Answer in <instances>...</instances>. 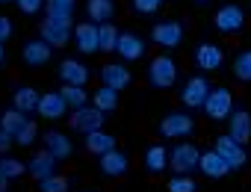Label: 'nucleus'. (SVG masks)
I'll return each instance as SVG.
<instances>
[{
  "instance_id": "nucleus-1",
  "label": "nucleus",
  "mask_w": 251,
  "mask_h": 192,
  "mask_svg": "<svg viewBox=\"0 0 251 192\" xmlns=\"http://www.w3.org/2000/svg\"><path fill=\"white\" fill-rule=\"evenodd\" d=\"M148 83L154 86V89H160V92H166V89H172L175 83H177V62L172 59V56H154L151 62H148Z\"/></svg>"
},
{
  "instance_id": "nucleus-2",
  "label": "nucleus",
  "mask_w": 251,
  "mask_h": 192,
  "mask_svg": "<svg viewBox=\"0 0 251 192\" xmlns=\"http://www.w3.org/2000/svg\"><path fill=\"white\" fill-rule=\"evenodd\" d=\"M39 39H45L50 48H65L74 39V24L65 18H48L39 24Z\"/></svg>"
},
{
  "instance_id": "nucleus-3",
  "label": "nucleus",
  "mask_w": 251,
  "mask_h": 192,
  "mask_svg": "<svg viewBox=\"0 0 251 192\" xmlns=\"http://www.w3.org/2000/svg\"><path fill=\"white\" fill-rule=\"evenodd\" d=\"M183 39H186V27L180 21H157L151 27V42L160 45V48H166V50L180 48Z\"/></svg>"
},
{
  "instance_id": "nucleus-4",
  "label": "nucleus",
  "mask_w": 251,
  "mask_h": 192,
  "mask_svg": "<svg viewBox=\"0 0 251 192\" xmlns=\"http://www.w3.org/2000/svg\"><path fill=\"white\" fill-rule=\"evenodd\" d=\"M201 110L207 113L210 121H225V119H230V113H233V95H230V89L216 86V89L210 92V98L204 101Z\"/></svg>"
},
{
  "instance_id": "nucleus-5",
  "label": "nucleus",
  "mask_w": 251,
  "mask_h": 192,
  "mask_svg": "<svg viewBox=\"0 0 251 192\" xmlns=\"http://www.w3.org/2000/svg\"><path fill=\"white\" fill-rule=\"evenodd\" d=\"M195 130V119L189 113H166L160 119V136L163 139H186Z\"/></svg>"
},
{
  "instance_id": "nucleus-6",
  "label": "nucleus",
  "mask_w": 251,
  "mask_h": 192,
  "mask_svg": "<svg viewBox=\"0 0 251 192\" xmlns=\"http://www.w3.org/2000/svg\"><path fill=\"white\" fill-rule=\"evenodd\" d=\"M201 163V151L189 142H180L169 151V168H175V174H189L192 168H198Z\"/></svg>"
},
{
  "instance_id": "nucleus-7",
  "label": "nucleus",
  "mask_w": 251,
  "mask_h": 192,
  "mask_svg": "<svg viewBox=\"0 0 251 192\" xmlns=\"http://www.w3.org/2000/svg\"><path fill=\"white\" fill-rule=\"evenodd\" d=\"M210 92H213V86L207 83V77L195 74V77H189V80L183 83V89H180V101H183V107H189V110H201L204 101L210 98Z\"/></svg>"
},
{
  "instance_id": "nucleus-8",
  "label": "nucleus",
  "mask_w": 251,
  "mask_h": 192,
  "mask_svg": "<svg viewBox=\"0 0 251 192\" xmlns=\"http://www.w3.org/2000/svg\"><path fill=\"white\" fill-rule=\"evenodd\" d=\"M213 27L222 33V36H233L245 27V12L236 6V3H225L222 9H216L213 15Z\"/></svg>"
},
{
  "instance_id": "nucleus-9",
  "label": "nucleus",
  "mask_w": 251,
  "mask_h": 192,
  "mask_svg": "<svg viewBox=\"0 0 251 192\" xmlns=\"http://www.w3.org/2000/svg\"><path fill=\"white\" fill-rule=\"evenodd\" d=\"M74 45H77V50L83 56L100 53V30H98V24H92V21L74 24Z\"/></svg>"
},
{
  "instance_id": "nucleus-10",
  "label": "nucleus",
  "mask_w": 251,
  "mask_h": 192,
  "mask_svg": "<svg viewBox=\"0 0 251 192\" xmlns=\"http://www.w3.org/2000/svg\"><path fill=\"white\" fill-rule=\"evenodd\" d=\"M103 110L98 107H83V110H71V127L83 136L95 133V130H103Z\"/></svg>"
},
{
  "instance_id": "nucleus-11",
  "label": "nucleus",
  "mask_w": 251,
  "mask_h": 192,
  "mask_svg": "<svg viewBox=\"0 0 251 192\" xmlns=\"http://www.w3.org/2000/svg\"><path fill=\"white\" fill-rule=\"evenodd\" d=\"M50 56H53V48L45 39H27L21 45V59H24L27 68H42V65L50 62Z\"/></svg>"
},
{
  "instance_id": "nucleus-12",
  "label": "nucleus",
  "mask_w": 251,
  "mask_h": 192,
  "mask_svg": "<svg viewBox=\"0 0 251 192\" xmlns=\"http://www.w3.org/2000/svg\"><path fill=\"white\" fill-rule=\"evenodd\" d=\"M216 151L225 157V163L230 166V171H239V168L245 166V160H248V154H245L242 142H236L230 133H222V136L216 139Z\"/></svg>"
},
{
  "instance_id": "nucleus-13",
  "label": "nucleus",
  "mask_w": 251,
  "mask_h": 192,
  "mask_svg": "<svg viewBox=\"0 0 251 192\" xmlns=\"http://www.w3.org/2000/svg\"><path fill=\"white\" fill-rule=\"evenodd\" d=\"M130 83H133V74L127 71L124 62H106L100 68V86H109V89L121 92V89H127Z\"/></svg>"
},
{
  "instance_id": "nucleus-14",
  "label": "nucleus",
  "mask_w": 251,
  "mask_h": 192,
  "mask_svg": "<svg viewBox=\"0 0 251 192\" xmlns=\"http://www.w3.org/2000/svg\"><path fill=\"white\" fill-rule=\"evenodd\" d=\"M56 157L48 151V148H42V151H36L30 160H27V174H33L36 177V183L39 180H45V177H50V174H56Z\"/></svg>"
},
{
  "instance_id": "nucleus-15",
  "label": "nucleus",
  "mask_w": 251,
  "mask_h": 192,
  "mask_svg": "<svg viewBox=\"0 0 251 192\" xmlns=\"http://www.w3.org/2000/svg\"><path fill=\"white\" fill-rule=\"evenodd\" d=\"M36 113H39L45 121H59V119L68 113V104H65V98H62L59 92H45Z\"/></svg>"
},
{
  "instance_id": "nucleus-16",
  "label": "nucleus",
  "mask_w": 251,
  "mask_h": 192,
  "mask_svg": "<svg viewBox=\"0 0 251 192\" xmlns=\"http://www.w3.org/2000/svg\"><path fill=\"white\" fill-rule=\"evenodd\" d=\"M98 168H100V174H106V177H121V174H127L130 160H127V154H124V151L115 148V151L98 157Z\"/></svg>"
},
{
  "instance_id": "nucleus-17",
  "label": "nucleus",
  "mask_w": 251,
  "mask_h": 192,
  "mask_svg": "<svg viewBox=\"0 0 251 192\" xmlns=\"http://www.w3.org/2000/svg\"><path fill=\"white\" fill-rule=\"evenodd\" d=\"M222 62H225V53H222L219 45L201 42V45L195 48V65H198L201 71H216V68H222Z\"/></svg>"
},
{
  "instance_id": "nucleus-18",
  "label": "nucleus",
  "mask_w": 251,
  "mask_h": 192,
  "mask_svg": "<svg viewBox=\"0 0 251 192\" xmlns=\"http://www.w3.org/2000/svg\"><path fill=\"white\" fill-rule=\"evenodd\" d=\"M115 53L121 56V62H139V59L145 56V42H142L136 33H121Z\"/></svg>"
},
{
  "instance_id": "nucleus-19",
  "label": "nucleus",
  "mask_w": 251,
  "mask_h": 192,
  "mask_svg": "<svg viewBox=\"0 0 251 192\" xmlns=\"http://www.w3.org/2000/svg\"><path fill=\"white\" fill-rule=\"evenodd\" d=\"M89 68L80 62V59H62L59 62V80L65 86H86L89 83Z\"/></svg>"
},
{
  "instance_id": "nucleus-20",
  "label": "nucleus",
  "mask_w": 251,
  "mask_h": 192,
  "mask_svg": "<svg viewBox=\"0 0 251 192\" xmlns=\"http://www.w3.org/2000/svg\"><path fill=\"white\" fill-rule=\"evenodd\" d=\"M198 168H201V174H204V177H210V180H219V177L230 174V166L225 163V157H222L216 148L201 154V163H198Z\"/></svg>"
},
{
  "instance_id": "nucleus-21",
  "label": "nucleus",
  "mask_w": 251,
  "mask_h": 192,
  "mask_svg": "<svg viewBox=\"0 0 251 192\" xmlns=\"http://www.w3.org/2000/svg\"><path fill=\"white\" fill-rule=\"evenodd\" d=\"M42 142H45V148H48L56 160H68V157L74 154V145H71V139H68L62 130H48V133L42 136Z\"/></svg>"
},
{
  "instance_id": "nucleus-22",
  "label": "nucleus",
  "mask_w": 251,
  "mask_h": 192,
  "mask_svg": "<svg viewBox=\"0 0 251 192\" xmlns=\"http://www.w3.org/2000/svg\"><path fill=\"white\" fill-rule=\"evenodd\" d=\"M227 124H230V127H227V133H230L236 142H242V145H245V142H251V116H248L242 107L230 113V121H227Z\"/></svg>"
},
{
  "instance_id": "nucleus-23",
  "label": "nucleus",
  "mask_w": 251,
  "mask_h": 192,
  "mask_svg": "<svg viewBox=\"0 0 251 192\" xmlns=\"http://www.w3.org/2000/svg\"><path fill=\"white\" fill-rule=\"evenodd\" d=\"M39 101H42V95H39V89H33V86H18L15 92H12V107H18L21 113H36L39 110Z\"/></svg>"
},
{
  "instance_id": "nucleus-24",
  "label": "nucleus",
  "mask_w": 251,
  "mask_h": 192,
  "mask_svg": "<svg viewBox=\"0 0 251 192\" xmlns=\"http://www.w3.org/2000/svg\"><path fill=\"white\" fill-rule=\"evenodd\" d=\"M112 15H115L112 0H89L86 3V21H92V24H109Z\"/></svg>"
},
{
  "instance_id": "nucleus-25",
  "label": "nucleus",
  "mask_w": 251,
  "mask_h": 192,
  "mask_svg": "<svg viewBox=\"0 0 251 192\" xmlns=\"http://www.w3.org/2000/svg\"><path fill=\"white\" fill-rule=\"evenodd\" d=\"M115 136L112 133H106V130H95V133H89L86 136V151L89 154H95V157H103V154H109V151H115Z\"/></svg>"
},
{
  "instance_id": "nucleus-26",
  "label": "nucleus",
  "mask_w": 251,
  "mask_h": 192,
  "mask_svg": "<svg viewBox=\"0 0 251 192\" xmlns=\"http://www.w3.org/2000/svg\"><path fill=\"white\" fill-rule=\"evenodd\" d=\"M142 163H145V168H148L151 174L166 171V168H169V151H166V145H160V142H157V145H148Z\"/></svg>"
},
{
  "instance_id": "nucleus-27",
  "label": "nucleus",
  "mask_w": 251,
  "mask_h": 192,
  "mask_svg": "<svg viewBox=\"0 0 251 192\" xmlns=\"http://www.w3.org/2000/svg\"><path fill=\"white\" fill-rule=\"evenodd\" d=\"M27 124V113H21L18 107H6L0 113V130H6L9 136H18V130Z\"/></svg>"
},
{
  "instance_id": "nucleus-28",
  "label": "nucleus",
  "mask_w": 251,
  "mask_h": 192,
  "mask_svg": "<svg viewBox=\"0 0 251 192\" xmlns=\"http://www.w3.org/2000/svg\"><path fill=\"white\" fill-rule=\"evenodd\" d=\"M59 95L65 98L68 110H83V107H89V92H86V86H65V83H62Z\"/></svg>"
},
{
  "instance_id": "nucleus-29",
  "label": "nucleus",
  "mask_w": 251,
  "mask_h": 192,
  "mask_svg": "<svg viewBox=\"0 0 251 192\" xmlns=\"http://www.w3.org/2000/svg\"><path fill=\"white\" fill-rule=\"evenodd\" d=\"M92 107H98V110H103V113H112V110L118 107V92L109 89V86L95 89V95H92Z\"/></svg>"
},
{
  "instance_id": "nucleus-30",
  "label": "nucleus",
  "mask_w": 251,
  "mask_h": 192,
  "mask_svg": "<svg viewBox=\"0 0 251 192\" xmlns=\"http://www.w3.org/2000/svg\"><path fill=\"white\" fill-rule=\"evenodd\" d=\"M233 77L239 83H251V48H245L233 56Z\"/></svg>"
},
{
  "instance_id": "nucleus-31",
  "label": "nucleus",
  "mask_w": 251,
  "mask_h": 192,
  "mask_svg": "<svg viewBox=\"0 0 251 192\" xmlns=\"http://www.w3.org/2000/svg\"><path fill=\"white\" fill-rule=\"evenodd\" d=\"M98 30H100V53H112L118 48V39H121L118 27L109 21V24H98Z\"/></svg>"
},
{
  "instance_id": "nucleus-32",
  "label": "nucleus",
  "mask_w": 251,
  "mask_h": 192,
  "mask_svg": "<svg viewBox=\"0 0 251 192\" xmlns=\"http://www.w3.org/2000/svg\"><path fill=\"white\" fill-rule=\"evenodd\" d=\"M45 15L48 18H65V21H71L74 0H48V3H45Z\"/></svg>"
},
{
  "instance_id": "nucleus-33",
  "label": "nucleus",
  "mask_w": 251,
  "mask_h": 192,
  "mask_svg": "<svg viewBox=\"0 0 251 192\" xmlns=\"http://www.w3.org/2000/svg\"><path fill=\"white\" fill-rule=\"evenodd\" d=\"M27 171V163H21V160H15V157H0V174L3 177H9V180H15V177H21Z\"/></svg>"
},
{
  "instance_id": "nucleus-34",
  "label": "nucleus",
  "mask_w": 251,
  "mask_h": 192,
  "mask_svg": "<svg viewBox=\"0 0 251 192\" xmlns=\"http://www.w3.org/2000/svg\"><path fill=\"white\" fill-rule=\"evenodd\" d=\"M71 189V180L65 177V174H50V177H45V180H39V192H68Z\"/></svg>"
},
{
  "instance_id": "nucleus-35",
  "label": "nucleus",
  "mask_w": 251,
  "mask_h": 192,
  "mask_svg": "<svg viewBox=\"0 0 251 192\" xmlns=\"http://www.w3.org/2000/svg\"><path fill=\"white\" fill-rule=\"evenodd\" d=\"M166 189H169V192H198V183H195L189 174H175V177H169Z\"/></svg>"
},
{
  "instance_id": "nucleus-36",
  "label": "nucleus",
  "mask_w": 251,
  "mask_h": 192,
  "mask_svg": "<svg viewBox=\"0 0 251 192\" xmlns=\"http://www.w3.org/2000/svg\"><path fill=\"white\" fill-rule=\"evenodd\" d=\"M36 133H39V124L27 119V124H24V127L18 130V136H15V145H18V148H27V145H33V142H36Z\"/></svg>"
},
{
  "instance_id": "nucleus-37",
  "label": "nucleus",
  "mask_w": 251,
  "mask_h": 192,
  "mask_svg": "<svg viewBox=\"0 0 251 192\" xmlns=\"http://www.w3.org/2000/svg\"><path fill=\"white\" fill-rule=\"evenodd\" d=\"M160 6H163V0H130V9L136 15H154L160 12Z\"/></svg>"
},
{
  "instance_id": "nucleus-38",
  "label": "nucleus",
  "mask_w": 251,
  "mask_h": 192,
  "mask_svg": "<svg viewBox=\"0 0 251 192\" xmlns=\"http://www.w3.org/2000/svg\"><path fill=\"white\" fill-rule=\"evenodd\" d=\"M45 3H48V0H15L18 12H24V15H36V12H42Z\"/></svg>"
},
{
  "instance_id": "nucleus-39",
  "label": "nucleus",
  "mask_w": 251,
  "mask_h": 192,
  "mask_svg": "<svg viewBox=\"0 0 251 192\" xmlns=\"http://www.w3.org/2000/svg\"><path fill=\"white\" fill-rule=\"evenodd\" d=\"M6 39H12V18L9 15H0V45Z\"/></svg>"
},
{
  "instance_id": "nucleus-40",
  "label": "nucleus",
  "mask_w": 251,
  "mask_h": 192,
  "mask_svg": "<svg viewBox=\"0 0 251 192\" xmlns=\"http://www.w3.org/2000/svg\"><path fill=\"white\" fill-rule=\"evenodd\" d=\"M15 148V136H9L6 130H0V157H6Z\"/></svg>"
},
{
  "instance_id": "nucleus-41",
  "label": "nucleus",
  "mask_w": 251,
  "mask_h": 192,
  "mask_svg": "<svg viewBox=\"0 0 251 192\" xmlns=\"http://www.w3.org/2000/svg\"><path fill=\"white\" fill-rule=\"evenodd\" d=\"M0 192H9V177L0 174Z\"/></svg>"
},
{
  "instance_id": "nucleus-42",
  "label": "nucleus",
  "mask_w": 251,
  "mask_h": 192,
  "mask_svg": "<svg viewBox=\"0 0 251 192\" xmlns=\"http://www.w3.org/2000/svg\"><path fill=\"white\" fill-rule=\"evenodd\" d=\"M3 62H6V48L0 45V65H3Z\"/></svg>"
},
{
  "instance_id": "nucleus-43",
  "label": "nucleus",
  "mask_w": 251,
  "mask_h": 192,
  "mask_svg": "<svg viewBox=\"0 0 251 192\" xmlns=\"http://www.w3.org/2000/svg\"><path fill=\"white\" fill-rule=\"evenodd\" d=\"M195 3H201V6H204V3H210V0H195Z\"/></svg>"
},
{
  "instance_id": "nucleus-44",
  "label": "nucleus",
  "mask_w": 251,
  "mask_h": 192,
  "mask_svg": "<svg viewBox=\"0 0 251 192\" xmlns=\"http://www.w3.org/2000/svg\"><path fill=\"white\" fill-rule=\"evenodd\" d=\"M0 3H15V0H0Z\"/></svg>"
}]
</instances>
